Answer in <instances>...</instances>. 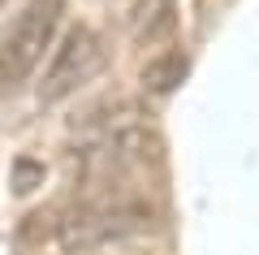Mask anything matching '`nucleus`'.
I'll return each instance as SVG.
<instances>
[{"instance_id": "nucleus-5", "label": "nucleus", "mask_w": 259, "mask_h": 255, "mask_svg": "<svg viewBox=\"0 0 259 255\" xmlns=\"http://www.w3.org/2000/svg\"><path fill=\"white\" fill-rule=\"evenodd\" d=\"M177 26H182V5L177 0H134L125 13L130 44L143 52H156L164 44H177Z\"/></svg>"}, {"instance_id": "nucleus-9", "label": "nucleus", "mask_w": 259, "mask_h": 255, "mask_svg": "<svg viewBox=\"0 0 259 255\" xmlns=\"http://www.w3.org/2000/svg\"><path fill=\"white\" fill-rule=\"evenodd\" d=\"M0 5H5V0H0Z\"/></svg>"}, {"instance_id": "nucleus-7", "label": "nucleus", "mask_w": 259, "mask_h": 255, "mask_svg": "<svg viewBox=\"0 0 259 255\" xmlns=\"http://www.w3.org/2000/svg\"><path fill=\"white\" fill-rule=\"evenodd\" d=\"M125 121H143V108L130 100V95L112 91V95H100V100L82 104V108L69 117V130H78V134H100V130L125 126Z\"/></svg>"}, {"instance_id": "nucleus-3", "label": "nucleus", "mask_w": 259, "mask_h": 255, "mask_svg": "<svg viewBox=\"0 0 259 255\" xmlns=\"http://www.w3.org/2000/svg\"><path fill=\"white\" fill-rule=\"evenodd\" d=\"M69 0H26L0 35V95L22 91L61 39Z\"/></svg>"}, {"instance_id": "nucleus-6", "label": "nucleus", "mask_w": 259, "mask_h": 255, "mask_svg": "<svg viewBox=\"0 0 259 255\" xmlns=\"http://www.w3.org/2000/svg\"><path fill=\"white\" fill-rule=\"evenodd\" d=\"M186 74H190L186 48L182 44H164V48H156V52H147V61L139 65V91L151 95V100H164V95H173L186 82Z\"/></svg>"}, {"instance_id": "nucleus-8", "label": "nucleus", "mask_w": 259, "mask_h": 255, "mask_svg": "<svg viewBox=\"0 0 259 255\" xmlns=\"http://www.w3.org/2000/svg\"><path fill=\"white\" fill-rule=\"evenodd\" d=\"M44 160H35V156H18L13 160V177H9V186H13V195H30V191H39L44 186Z\"/></svg>"}, {"instance_id": "nucleus-1", "label": "nucleus", "mask_w": 259, "mask_h": 255, "mask_svg": "<svg viewBox=\"0 0 259 255\" xmlns=\"http://www.w3.org/2000/svg\"><path fill=\"white\" fill-rule=\"evenodd\" d=\"M156 225V208L130 182H91L74 203L52 212V242L65 255H87L112 242L147 234Z\"/></svg>"}, {"instance_id": "nucleus-4", "label": "nucleus", "mask_w": 259, "mask_h": 255, "mask_svg": "<svg viewBox=\"0 0 259 255\" xmlns=\"http://www.w3.org/2000/svg\"><path fill=\"white\" fill-rule=\"evenodd\" d=\"M104 69H108V39L91 22H78V26H69L52 44V52L44 61V74L35 82V100L39 104H65L78 91H87Z\"/></svg>"}, {"instance_id": "nucleus-2", "label": "nucleus", "mask_w": 259, "mask_h": 255, "mask_svg": "<svg viewBox=\"0 0 259 255\" xmlns=\"http://www.w3.org/2000/svg\"><path fill=\"white\" fill-rule=\"evenodd\" d=\"M164 156V138L151 121H125V126L100 130V134H82L78 147H69V169L78 182H130L143 169L160 164Z\"/></svg>"}]
</instances>
